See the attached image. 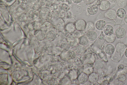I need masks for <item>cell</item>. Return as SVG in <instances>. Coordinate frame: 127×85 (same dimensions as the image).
<instances>
[{
    "instance_id": "cell-1",
    "label": "cell",
    "mask_w": 127,
    "mask_h": 85,
    "mask_svg": "<svg viewBox=\"0 0 127 85\" xmlns=\"http://www.w3.org/2000/svg\"><path fill=\"white\" fill-rule=\"evenodd\" d=\"M126 48V46L124 44L118 43L116 45L115 52L112 56L113 60L115 61H119L123 55Z\"/></svg>"
},
{
    "instance_id": "cell-2",
    "label": "cell",
    "mask_w": 127,
    "mask_h": 85,
    "mask_svg": "<svg viewBox=\"0 0 127 85\" xmlns=\"http://www.w3.org/2000/svg\"><path fill=\"white\" fill-rule=\"evenodd\" d=\"M75 24L76 29L79 31H82L85 30L87 26L85 21L82 19L77 20Z\"/></svg>"
},
{
    "instance_id": "cell-3",
    "label": "cell",
    "mask_w": 127,
    "mask_h": 85,
    "mask_svg": "<svg viewBox=\"0 0 127 85\" xmlns=\"http://www.w3.org/2000/svg\"><path fill=\"white\" fill-rule=\"evenodd\" d=\"M115 33V36L117 38L121 39L125 36L126 32L124 28H119L116 30Z\"/></svg>"
},
{
    "instance_id": "cell-4",
    "label": "cell",
    "mask_w": 127,
    "mask_h": 85,
    "mask_svg": "<svg viewBox=\"0 0 127 85\" xmlns=\"http://www.w3.org/2000/svg\"><path fill=\"white\" fill-rule=\"evenodd\" d=\"M98 10L97 6L95 4H92L89 5L87 7V11L91 15H93L96 14Z\"/></svg>"
},
{
    "instance_id": "cell-5",
    "label": "cell",
    "mask_w": 127,
    "mask_h": 85,
    "mask_svg": "<svg viewBox=\"0 0 127 85\" xmlns=\"http://www.w3.org/2000/svg\"><path fill=\"white\" fill-rule=\"evenodd\" d=\"M86 36L89 40L93 41L95 40L97 37V33L93 30H90L86 33Z\"/></svg>"
},
{
    "instance_id": "cell-6",
    "label": "cell",
    "mask_w": 127,
    "mask_h": 85,
    "mask_svg": "<svg viewBox=\"0 0 127 85\" xmlns=\"http://www.w3.org/2000/svg\"><path fill=\"white\" fill-rule=\"evenodd\" d=\"M88 77L87 75L84 72L82 73L79 76L78 78L79 82L81 84H85L88 81Z\"/></svg>"
},
{
    "instance_id": "cell-7",
    "label": "cell",
    "mask_w": 127,
    "mask_h": 85,
    "mask_svg": "<svg viewBox=\"0 0 127 85\" xmlns=\"http://www.w3.org/2000/svg\"><path fill=\"white\" fill-rule=\"evenodd\" d=\"M106 22L102 20H99L97 21L95 24V26L97 30L101 31L106 26Z\"/></svg>"
},
{
    "instance_id": "cell-8",
    "label": "cell",
    "mask_w": 127,
    "mask_h": 85,
    "mask_svg": "<svg viewBox=\"0 0 127 85\" xmlns=\"http://www.w3.org/2000/svg\"><path fill=\"white\" fill-rule=\"evenodd\" d=\"M115 50V48L114 46L110 44L106 45L104 48L105 52L108 55L112 54L114 52Z\"/></svg>"
},
{
    "instance_id": "cell-9",
    "label": "cell",
    "mask_w": 127,
    "mask_h": 85,
    "mask_svg": "<svg viewBox=\"0 0 127 85\" xmlns=\"http://www.w3.org/2000/svg\"><path fill=\"white\" fill-rule=\"evenodd\" d=\"M106 16L108 18L114 19L116 18V11L113 9H110L108 10L105 13Z\"/></svg>"
},
{
    "instance_id": "cell-10",
    "label": "cell",
    "mask_w": 127,
    "mask_h": 85,
    "mask_svg": "<svg viewBox=\"0 0 127 85\" xmlns=\"http://www.w3.org/2000/svg\"><path fill=\"white\" fill-rule=\"evenodd\" d=\"M110 6V3L109 2L106 0H104L101 3L99 8L101 10L105 11L108 9Z\"/></svg>"
},
{
    "instance_id": "cell-11",
    "label": "cell",
    "mask_w": 127,
    "mask_h": 85,
    "mask_svg": "<svg viewBox=\"0 0 127 85\" xmlns=\"http://www.w3.org/2000/svg\"><path fill=\"white\" fill-rule=\"evenodd\" d=\"M93 66L96 69L100 70L103 68L104 64L103 62L101 60L97 59L95 61Z\"/></svg>"
},
{
    "instance_id": "cell-12",
    "label": "cell",
    "mask_w": 127,
    "mask_h": 85,
    "mask_svg": "<svg viewBox=\"0 0 127 85\" xmlns=\"http://www.w3.org/2000/svg\"><path fill=\"white\" fill-rule=\"evenodd\" d=\"M88 77L89 81L92 83H96L99 79L98 75L95 72H92L89 75Z\"/></svg>"
},
{
    "instance_id": "cell-13",
    "label": "cell",
    "mask_w": 127,
    "mask_h": 85,
    "mask_svg": "<svg viewBox=\"0 0 127 85\" xmlns=\"http://www.w3.org/2000/svg\"><path fill=\"white\" fill-rule=\"evenodd\" d=\"M103 31L106 35H110L113 33L114 28L112 26L109 25H107L104 28Z\"/></svg>"
},
{
    "instance_id": "cell-14",
    "label": "cell",
    "mask_w": 127,
    "mask_h": 85,
    "mask_svg": "<svg viewBox=\"0 0 127 85\" xmlns=\"http://www.w3.org/2000/svg\"><path fill=\"white\" fill-rule=\"evenodd\" d=\"M89 40L86 36L83 35L78 39V43L80 45L85 46L87 45L89 42Z\"/></svg>"
},
{
    "instance_id": "cell-15",
    "label": "cell",
    "mask_w": 127,
    "mask_h": 85,
    "mask_svg": "<svg viewBox=\"0 0 127 85\" xmlns=\"http://www.w3.org/2000/svg\"><path fill=\"white\" fill-rule=\"evenodd\" d=\"M65 29L69 33L73 32L76 29L75 24L72 22L68 23L66 25Z\"/></svg>"
},
{
    "instance_id": "cell-16",
    "label": "cell",
    "mask_w": 127,
    "mask_h": 85,
    "mask_svg": "<svg viewBox=\"0 0 127 85\" xmlns=\"http://www.w3.org/2000/svg\"><path fill=\"white\" fill-rule=\"evenodd\" d=\"M76 56L75 52L73 50H69L66 52V57L69 60L73 59H74Z\"/></svg>"
},
{
    "instance_id": "cell-17",
    "label": "cell",
    "mask_w": 127,
    "mask_h": 85,
    "mask_svg": "<svg viewBox=\"0 0 127 85\" xmlns=\"http://www.w3.org/2000/svg\"><path fill=\"white\" fill-rule=\"evenodd\" d=\"M126 14L125 10L122 8H120L117 10L116 14L117 16L120 18H123L125 17Z\"/></svg>"
},
{
    "instance_id": "cell-18",
    "label": "cell",
    "mask_w": 127,
    "mask_h": 85,
    "mask_svg": "<svg viewBox=\"0 0 127 85\" xmlns=\"http://www.w3.org/2000/svg\"><path fill=\"white\" fill-rule=\"evenodd\" d=\"M106 41L109 43H112L113 42L115 39V35L113 33L110 35H106L105 37Z\"/></svg>"
},
{
    "instance_id": "cell-19",
    "label": "cell",
    "mask_w": 127,
    "mask_h": 85,
    "mask_svg": "<svg viewBox=\"0 0 127 85\" xmlns=\"http://www.w3.org/2000/svg\"><path fill=\"white\" fill-rule=\"evenodd\" d=\"M59 8L61 10L65 11H67L70 9L69 6L67 4L64 3L61 4Z\"/></svg>"
},
{
    "instance_id": "cell-20",
    "label": "cell",
    "mask_w": 127,
    "mask_h": 85,
    "mask_svg": "<svg viewBox=\"0 0 127 85\" xmlns=\"http://www.w3.org/2000/svg\"><path fill=\"white\" fill-rule=\"evenodd\" d=\"M69 75L71 80H75L77 77V72L75 70H72L70 72Z\"/></svg>"
},
{
    "instance_id": "cell-21",
    "label": "cell",
    "mask_w": 127,
    "mask_h": 85,
    "mask_svg": "<svg viewBox=\"0 0 127 85\" xmlns=\"http://www.w3.org/2000/svg\"><path fill=\"white\" fill-rule=\"evenodd\" d=\"M60 47H61L62 49L64 52L68 51L69 50L70 48V47L69 45L65 43L62 44Z\"/></svg>"
},
{
    "instance_id": "cell-22",
    "label": "cell",
    "mask_w": 127,
    "mask_h": 85,
    "mask_svg": "<svg viewBox=\"0 0 127 85\" xmlns=\"http://www.w3.org/2000/svg\"><path fill=\"white\" fill-rule=\"evenodd\" d=\"M93 68L90 66H87L84 68V72L87 75H90L91 73L93 72Z\"/></svg>"
},
{
    "instance_id": "cell-23",
    "label": "cell",
    "mask_w": 127,
    "mask_h": 85,
    "mask_svg": "<svg viewBox=\"0 0 127 85\" xmlns=\"http://www.w3.org/2000/svg\"><path fill=\"white\" fill-rule=\"evenodd\" d=\"M127 4V2L125 0H120L118 3V5L120 7H125Z\"/></svg>"
},
{
    "instance_id": "cell-24",
    "label": "cell",
    "mask_w": 127,
    "mask_h": 85,
    "mask_svg": "<svg viewBox=\"0 0 127 85\" xmlns=\"http://www.w3.org/2000/svg\"><path fill=\"white\" fill-rule=\"evenodd\" d=\"M81 45H80V46H78L76 48V51H77V52L78 53H79L81 54V53H83L85 51L84 50H81L82 49H85V48L83 47V46H82L81 48Z\"/></svg>"
},
{
    "instance_id": "cell-25",
    "label": "cell",
    "mask_w": 127,
    "mask_h": 85,
    "mask_svg": "<svg viewBox=\"0 0 127 85\" xmlns=\"http://www.w3.org/2000/svg\"><path fill=\"white\" fill-rule=\"evenodd\" d=\"M70 81V80L68 78H64L62 80V82L63 85H68L69 84Z\"/></svg>"
},
{
    "instance_id": "cell-26",
    "label": "cell",
    "mask_w": 127,
    "mask_h": 85,
    "mask_svg": "<svg viewBox=\"0 0 127 85\" xmlns=\"http://www.w3.org/2000/svg\"><path fill=\"white\" fill-rule=\"evenodd\" d=\"M72 2L75 4H78L80 3L83 0H71Z\"/></svg>"
},
{
    "instance_id": "cell-27",
    "label": "cell",
    "mask_w": 127,
    "mask_h": 85,
    "mask_svg": "<svg viewBox=\"0 0 127 85\" xmlns=\"http://www.w3.org/2000/svg\"><path fill=\"white\" fill-rule=\"evenodd\" d=\"M124 20L125 22L127 24V13L126 15L124 18Z\"/></svg>"
},
{
    "instance_id": "cell-28",
    "label": "cell",
    "mask_w": 127,
    "mask_h": 85,
    "mask_svg": "<svg viewBox=\"0 0 127 85\" xmlns=\"http://www.w3.org/2000/svg\"><path fill=\"white\" fill-rule=\"evenodd\" d=\"M89 3H92L95 0H86Z\"/></svg>"
},
{
    "instance_id": "cell-29",
    "label": "cell",
    "mask_w": 127,
    "mask_h": 85,
    "mask_svg": "<svg viewBox=\"0 0 127 85\" xmlns=\"http://www.w3.org/2000/svg\"><path fill=\"white\" fill-rule=\"evenodd\" d=\"M125 56L127 58V48L125 51Z\"/></svg>"
}]
</instances>
